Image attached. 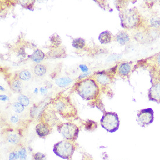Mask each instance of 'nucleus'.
<instances>
[{
    "label": "nucleus",
    "mask_w": 160,
    "mask_h": 160,
    "mask_svg": "<svg viewBox=\"0 0 160 160\" xmlns=\"http://www.w3.org/2000/svg\"><path fill=\"white\" fill-rule=\"evenodd\" d=\"M33 72L36 76H44L46 73L47 67L44 64L38 63L34 67Z\"/></svg>",
    "instance_id": "nucleus-17"
},
{
    "label": "nucleus",
    "mask_w": 160,
    "mask_h": 160,
    "mask_svg": "<svg viewBox=\"0 0 160 160\" xmlns=\"http://www.w3.org/2000/svg\"><path fill=\"white\" fill-rule=\"evenodd\" d=\"M132 66L129 62L121 63L118 67V73L122 76H127L131 71Z\"/></svg>",
    "instance_id": "nucleus-13"
},
{
    "label": "nucleus",
    "mask_w": 160,
    "mask_h": 160,
    "mask_svg": "<svg viewBox=\"0 0 160 160\" xmlns=\"http://www.w3.org/2000/svg\"><path fill=\"white\" fill-rule=\"evenodd\" d=\"M121 25L123 29H132L138 25L140 18L138 12L134 9L123 10L119 13Z\"/></svg>",
    "instance_id": "nucleus-4"
},
{
    "label": "nucleus",
    "mask_w": 160,
    "mask_h": 160,
    "mask_svg": "<svg viewBox=\"0 0 160 160\" xmlns=\"http://www.w3.org/2000/svg\"><path fill=\"white\" fill-rule=\"evenodd\" d=\"M7 97L6 96H4V95H1V100L5 101V100H7Z\"/></svg>",
    "instance_id": "nucleus-32"
},
{
    "label": "nucleus",
    "mask_w": 160,
    "mask_h": 160,
    "mask_svg": "<svg viewBox=\"0 0 160 160\" xmlns=\"http://www.w3.org/2000/svg\"><path fill=\"white\" fill-rule=\"evenodd\" d=\"M36 132L41 138H46L51 132V127L44 122H40L36 127Z\"/></svg>",
    "instance_id": "nucleus-9"
},
{
    "label": "nucleus",
    "mask_w": 160,
    "mask_h": 160,
    "mask_svg": "<svg viewBox=\"0 0 160 160\" xmlns=\"http://www.w3.org/2000/svg\"><path fill=\"white\" fill-rule=\"evenodd\" d=\"M57 131L65 140L75 142L78 138L79 128L73 123L65 122L58 125Z\"/></svg>",
    "instance_id": "nucleus-5"
},
{
    "label": "nucleus",
    "mask_w": 160,
    "mask_h": 160,
    "mask_svg": "<svg viewBox=\"0 0 160 160\" xmlns=\"http://www.w3.org/2000/svg\"><path fill=\"white\" fill-rule=\"evenodd\" d=\"M18 77L19 79L23 81H28L32 78L31 72L28 70H23L19 73Z\"/></svg>",
    "instance_id": "nucleus-21"
},
{
    "label": "nucleus",
    "mask_w": 160,
    "mask_h": 160,
    "mask_svg": "<svg viewBox=\"0 0 160 160\" xmlns=\"http://www.w3.org/2000/svg\"><path fill=\"white\" fill-rule=\"evenodd\" d=\"M80 69L83 71H86V72H87L88 71V68H86V67H85V66H83V65H82V66H80Z\"/></svg>",
    "instance_id": "nucleus-31"
},
{
    "label": "nucleus",
    "mask_w": 160,
    "mask_h": 160,
    "mask_svg": "<svg viewBox=\"0 0 160 160\" xmlns=\"http://www.w3.org/2000/svg\"><path fill=\"white\" fill-rule=\"evenodd\" d=\"M137 122L140 127H146L154 121V111L152 108L140 110L138 114Z\"/></svg>",
    "instance_id": "nucleus-7"
},
{
    "label": "nucleus",
    "mask_w": 160,
    "mask_h": 160,
    "mask_svg": "<svg viewBox=\"0 0 160 160\" xmlns=\"http://www.w3.org/2000/svg\"></svg>",
    "instance_id": "nucleus-34"
},
{
    "label": "nucleus",
    "mask_w": 160,
    "mask_h": 160,
    "mask_svg": "<svg viewBox=\"0 0 160 160\" xmlns=\"http://www.w3.org/2000/svg\"><path fill=\"white\" fill-rule=\"evenodd\" d=\"M97 124L96 122L88 120L85 123V129L87 131H93L97 128Z\"/></svg>",
    "instance_id": "nucleus-23"
},
{
    "label": "nucleus",
    "mask_w": 160,
    "mask_h": 160,
    "mask_svg": "<svg viewBox=\"0 0 160 160\" xmlns=\"http://www.w3.org/2000/svg\"><path fill=\"white\" fill-rule=\"evenodd\" d=\"M76 150L74 142L67 140H61L55 143L53 148V152L55 155L64 160H70Z\"/></svg>",
    "instance_id": "nucleus-3"
},
{
    "label": "nucleus",
    "mask_w": 160,
    "mask_h": 160,
    "mask_svg": "<svg viewBox=\"0 0 160 160\" xmlns=\"http://www.w3.org/2000/svg\"><path fill=\"white\" fill-rule=\"evenodd\" d=\"M96 79L98 83H100L102 86L107 85L109 84L111 82V78L110 76L104 72L97 73Z\"/></svg>",
    "instance_id": "nucleus-12"
},
{
    "label": "nucleus",
    "mask_w": 160,
    "mask_h": 160,
    "mask_svg": "<svg viewBox=\"0 0 160 160\" xmlns=\"http://www.w3.org/2000/svg\"><path fill=\"white\" fill-rule=\"evenodd\" d=\"M76 92L84 100H93L99 94V88L92 79H86L79 82L76 86Z\"/></svg>",
    "instance_id": "nucleus-2"
},
{
    "label": "nucleus",
    "mask_w": 160,
    "mask_h": 160,
    "mask_svg": "<svg viewBox=\"0 0 160 160\" xmlns=\"http://www.w3.org/2000/svg\"><path fill=\"white\" fill-rule=\"evenodd\" d=\"M157 61H158V62L160 65V54L158 55V58H157Z\"/></svg>",
    "instance_id": "nucleus-33"
},
{
    "label": "nucleus",
    "mask_w": 160,
    "mask_h": 160,
    "mask_svg": "<svg viewBox=\"0 0 160 160\" xmlns=\"http://www.w3.org/2000/svg\"><path fill=\"white\" fill-rule=\"evenodd\" d=\"M34 160H46V156L40 152H38L34 154Z\"/></svg>",
    "instance_id": "nucleus-26"
},
{
    "label": "nucleus",
    "mask_w": 160,
    "mask_h": 160,
    "mask_svg": "<svg viewBox=\"0 0 160 160\" xmlns=\"http://www.w3.org/2000/svg\"><path fill=\"white\" fill-rule=\"evenodd\" d=\"M18 102H19L24 107H27L29 105L30 99L25 95L20 94L18 97Z\"/></svg>",
    "instance_id": "nucleus-22"
},
{
    "label": "nucleus",
    "mask_w": 160,
    "mask_h": 160,
    "mask_svg": "<svg viewBox=\"0 0 160 160\" xmlns=\"http://www.w3.org/2000/svg\"><path fill=\"white\" fill-rule=\"evenodd\" d=\"M51 105L52 110L59 114L64 119H71L75 117L77 110L68 97L59 96L52 100Z\"/></svg>",
    "instance_id": "nucleus-1"
},
{
    "label": "nucleus",
    "mask_w": 160,
    "mask_h": 160,
    "mask_svg": "<svg viewBox=\"0 0 160 160\" xmlns=\"http://www.w3.org/2000/svg\"><path fill=\"white\" fill-rule=\"evenodd\" d=\"M45 57V54L41 50L38 49L34 51L33 53L31 55H30V58L31 59L36 63H40L42 61Z\"/></svg>",
    "instance_id": "nucleus-15"
},
{
    "label": "nucleus",
    "mask_w": 160,
    "mask_h": 160,
    "mask_svg": "<svg viewBox=\"0 0 160 160\" xmlns=\"http://www.w3.org/2000/svg\"><path fill=\"white\" fill-rule=\"evenodd\" d=\"M11 88L16 93H21L23 89V84L19 79L13 80L11 83Z\"/></svg>",
    "instance_id": "nucleus-18"
},
{
    "label": "nucleus",
    "mask_w": 160,
    "mask_h": 160,
    "mask_svg": "<svg viewBox=\"0 0 160 160\" xmlns=\"http://www.w3.org/2000/svg\"><path fill=\"white\" fill-rule=\"evenodd\" d=\"M46 114L44 115V118H45L44 122L48 124L50 127L54 126L56 123H57V122L58 121V118H57L54 110L48 111V112Z\"/></svg>",
    "instance_id": "nucleus-11"
},
{
    "label": "nucleus",
    "mask_w": 160,
    "mask_h": 160,
    "mask_svg": "<svg viewBox=\"0 0 160 160\" xmlns=\"http://www.w3.org/2000/svg\"><path fill=\"white\" fill-rule=\"evenodd\" d=\"M116 41L121 45H126L130 41L129 34L125 32H120L115 36Z\"/></svg>",
    "instance_id": "nucleus-10"
},
{
    "label": "nucleus",
    "mask_w": 160,
    "mask_h": 160,
    "mask_svg": "<svg viewBox=\"0 0 160 160\" xmlns=\"http://www.w3.org/2000/svg\"><path fill=\"white\" fill-rule=\"evenodd\" d=\"M19 158L18 152H12L9 156V160H18Z\"/></svg>",
    "instance_id": "nucleus-28"
},
{
    "label": "nucleus",
    "mask_w": 160,
    "mask_h": 160,
    "mask_svg": "<svg viewBox=\"0 0 160 160\" xmlns=\"http://www.w3.org/2000/svg\"><path fill=\"white\" fill-rule=\"evenodd\" d=\"M100 124L107 132H115L118 131L120 125L118 114L114 112H105L100 120Z\"/></svg>",
    "instance_id": "nucleus-6"
},
{
    "label": "nucleus",
    "mask_w": 160,
    "mask_h": 160,
    "mask_svg": "<svg viewBox=\"0 0 160 160\" xmlns=\"http://www.w3.org/2000/svg\"><path fill=\"white\" fill-rule=\"evenodd\" d=\"M72 46L76 49H82L86 46V42L84 39L82 38H75L72 42Z\"/></svg>",
    "instance_id": "nucleus-19"
},
{
    "label": "nucleus",
    "mask_w": 160,
    "mask_h": 160,
    "mask_svg": "<svg viewBox=\"0 0 160 160\" xmlns=\"http://www.w3.org/2000/svg\"><path fill=\"white\" fill-rule=\"evenodd\" d=\"M73 80L69 77H62L55 80V83L61 88H65L72 83Z\"/></svg>",
    "instance_id": "nucleus-16"
},
{
    "label": "nucleus",
    "mask_w": 160,
    "mask_h": 160,
    "mask_svg": "<svg viewBox=\"0 0 160 160\" xmlns=\"http://www.w3.org/2000/svg\"><path fill=\"white\" fill-rule=\"evenodd\" d=\"M7 140L13 145H18L20 143V138L16 133H11L7 136Z\"/></svg>",
    "instance_id": "nucleus-20"
},
{
    "label": "nucleus",
    "mask_w": 160,
    "mask_h": 160,
    "mask_svg": "<svg viewBox=\"0 0 160 160\" xmlns=\"http://www.w3.org/2000/svg\"><path fill=\"white\" fill-rule=\"evenodd\" d=\"M12 108L15 112L21 113L25 110V107L22 105L19 102H15L12 104Z\"/></svg>",
    "instance_id": "nucleus-24"
},
{
    "label": "nucleus",
    "mask_w": 160,
    "mask_h": 160,
    "mask_svg": "<svg viewBox=\"0 0 160 160\" xmlns=\"http://www.w3.org/2000/svg\"><path fill=\"white\" fill-rule=\"evenodd\" d=\"M18 156H19L20 160H25L26 158V151L25 148H21L18 151Z\"/></svg>",
    "instance_id": "nucleus-27"
},
{
    "label": "nucleus",
    "mask_w": 160,
    "mask_h": 160,
    "mask_svg": "<svg viewBox=\"0 0 160 160\" xmlns=\"http://www.w3.org/2000/svg\"><path fill=\"white\" fill-rule=\"evenodd\" d=\"M150 26L152 28H157L160 26V18L158 17H153L150 21Z\"/></svg>",
    "instance_id": "nucleus-25"
},
{
    "label": "nucleus",
    "mask_w": 160,
    "mask_h": 160,
    "mask_svg": "<svg viewBox=\"0 0 160 160\" xmlns=\"http://www.w3.org/2000/svg\"><path fill=\"white\" fill-rule=\"evenodd\" d=\"M82 160H94L93 157L87 152H84L83 154Z\"/></svg>",
    "instance_id": "nucleus-29"
},
{
    "label": "nucleus",
    "mask_w": 160,
    "mask_h": 160,
    "mask_svg": "<svg viewBox=\"0 0 160 160\" xmlns=\"http://www.w3.org/2000/svg\"><path fill=\"white\" fill-rule=\"evenodd\" d=\"M10 121L12 123H16L19 121V117L17 115H13L10 118Z\"/></svg>",
    "instance_id": "nucleus-30"
},
{
    "label": "nucleus",
    "mask_w": 160,
    "mask_h": 160,
    "mask_svg": "<svg viewBox=\"0 0 160 160\" xmlns=\"http://www.w3.org/2000/svg\"><path fill=\"white\" fill-rule=\"evenodd\" d=\"M148 97L149 100L160 104V83L152 86L148 90Z\"/></svg>",
    "instance_id": "nucleus-8"
},
{
    "label": "nucleus",
    "mask_w": 160,
    "mask_h": 160,
    "mask_svg": "<svg viewBox=\"0 0 160 160\" xmlns=\"http://www.w3.org/2000/svg\"><path fill=\"white\" fill-rule=\"evenodd\" d=\"M98 40L102 44L110 43L112 41V34L108 30L102 32L99 35Z\"/></svg>",
    "instance_id": "nucleus-14"
}]
</instances>
